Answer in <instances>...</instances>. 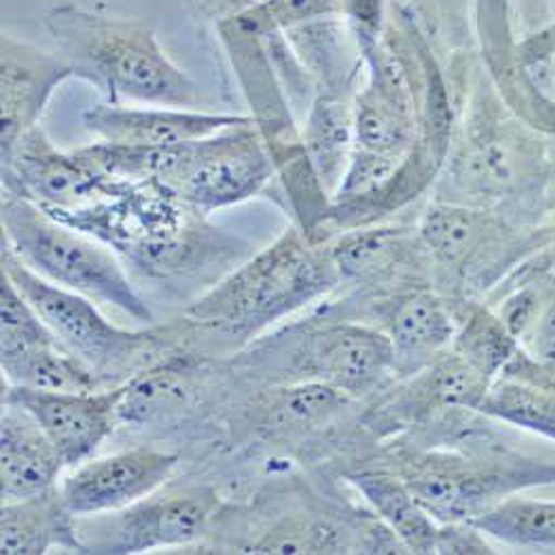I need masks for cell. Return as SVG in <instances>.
Wrapping results in <instances>:
<instances>
[{"mask_svg": "<svg viewBox=\"0 0 555 555\" xmlns=\"http://www.w3.org/2000/svg\"><path fill=\"white\" fill-rule=\"evenodd\" d=\"M455 311V336L451 351L465 360L474 372L493 383L504 366L522 349L508 332L500 313L485 300H451Z\"/></svg>", "mask_w": 555, "mask_h": 555, "instance_id": "cell-26", "label": "cell"}, {"mask_svg": "<svg viewBox=\"0 0 555 555\" xmlns=\"http://www.w3.org/2000/svg\"><path fill=\"white\" fill-rule=\"evenodd\" d=\"M249 120L251 116L114 103H101L82 112V127L91 141L120 147H169Z\"/></svg>", "mask_w": 555, "mask_h": 555, "instance_id": "cell-18", "label": "cell"}, {"mask_svg": "<svg viewBox=\"0 0 555 555\" xmlns=\"http://www.w3.org/2000/svg\"><path fill=\"white\" fill-rule=\"evenodd\" d=\"M455 120L449 156L440 171L438 201L489 207L522 224L540 227L538 203L551 180V160L498 99L487 80H476Z\"/></svg>", "mask_w": 555, "mask_h": 555, "instance_id": "cell-3", "label": "cell"}, {"mask_svg": "<svg viewBox=\"0 0 555 555\" xmlns=\"http://www.w3.org/2000/svg\"><path fill=\"white\" fill-rule=\"evenodd\" d=\"M436 553L451 555H474V553H495L487 542V535L474 522H440Z\"/></svg>", "mask_w": 555, "mask_h": 555, "instance_id": "cell-30", "label": "cell"}, {"mask_svg": "<svg viewBox=\"0 0 555 555\" xmlns=\"http://www.w3.org/2000/svg\"><path fill=\"white\" fill-rule=\"evenodd\" d=\"M0 260H3V273H8L23 298L44 320V325L94 369L107 387L122 385L145 366L182 349L176 340L182 336L178 325L141 332L116 327L99 311L94 300L44 281L10 247L3 245Z\"/></svg>", "mask_w": 555, "mask_h": 555, "instance_id": "cell-10", "label": "cell"}, {"mask_svg": "<svg viewBox=\"0 0 555 555\" xmlns=\"http://www.w3.org/2000/svg\"><path fill=\"white\" fill-rule=\"evenodd\" d=\"M498 425L476 409H442L360 462L396 472L438 522H474L506 498L555 485V457L527 453Z\"/></svg>", "mask_w": 555, "mask_h": 555, "instance_id": "cell-1", "label": "cell"}, {"mask_svg": "<svg viewBox=\"0 0 555 555\" xmlns=\"http://www.w3.org/2000/svg\"><path fill=\"white\" fill-rule=\"evenodd\" d=\"M340 287V271L330 243L287 227L273 245L227 273L222 281L184 307L180 327L247 345L278 320L313 305Z\"/></svg>", "mask_w": 555, "mask_h": 555, "instance_id": "cell-4", "label": "cell"}, {"mask_svg": "<svg viewBox=\"0 0 555 555\" xmlns=\"http://www.w3.org/2000/svg\"><path fill=\"white\" fill-rule=\"evenodd\" d=\"M211 485H165L112 514L78 518L85 553H145L201 544L224 512Z\"/></svg>", "mask_w": 555, "mask_h": 555, "instance_id": "cell-12", "label": "cell"}, {"mask_svg": "<svg viewBox=\"0 0 555 555\" xmlns=\"http://www.w3.org/2000/svg\"><path fill=\"white\" fill-rule=\"evenodd\" d=\"M0 227L3 245L44 281L133 320L152 322L154 313L135 292L125 262L99 238L10 192H3L0 201Z\"/></svg>", "mask_w": 555, "mask_h": 555, "instance_id": "cell-8", "label": "cell"}, {"mask_svg": "<svg viewBox=\"0 0 555 555\" xmlns=\"http://www.w3.org/2000/svg\"><path fill=\"white\" fill-rule=\"evenodd\" d=\"M3 192L25 198L48 211H72L107 198L120 178H112L91 163L82 147L61 152L42 127H34L0 152Z\"/></svg>", "mask_w": 555, "mask_h": 555, "instance_id": "cell-14", "label": "cell"}, {"mask_svg": "<svg viewBox=\"0 0 555 555\" xmlns=\"http://www.w3.org/2000/svg\"><path fill=\"white\" fill-rule=\"evenodd\" d=\"M436 289L449 300H487L504 278L540 251L553 227H529L489 207L434 198L415 222Z\"/></svg>", "mask_w": 555, "mask_h": 555, "instance_id": "cell-7", "label": "cell"}, {"mask_svg": "<svg viewBox=\"0 0 555 555\" xmlns=\"http://www.w3.org/2000/svg\"><path fill=\"white\" fill-rule=\"evenodd\" d=\"M340 271V285L351 298H383L411 289L434 287V262L423 247L415 224H369L327 241Z\"/></svg>", "mask_w": 555, "mask_h": 555, "instance_id": "cell-13", "label": "cell"}, {"mask_svg": "<svg viewBox=\"0 0 555 555\" xmlns=\"http://www.w3.org/2000/svg\"><path fill=\"white\" fill-rule=\"evenodd\" d=\"M389 14L418 34L449 69L469 48V0H389Z\"/></svg>", "mask_w": 555, "mask_h": 555, "instance_id": "cell-27", "label": "cell"}, {"mask_svg": "<svg viewBox=\"0 0 555 555\" xmlns=\"http://www.w3.org/2000/svg\"><path fill=\"white\" fill-rule=\"evenodd\" d=\"M85 156L120 180H158L205 214L241 205L278 180L275 165L254 118L196 141L169 147H120L91 143Z\"/></svg>", "mask_w": 555, "mask_h": 555, "instance_id": "cell-6", "label": "cell"}, {"mask_svg": "<svg viewBox=\"0 0 555 555\" xmlns=\"http://www.w3.org/2000/svg\"><path fill=\"white\" fill-rule=\"evenodd\" d=\"M520 345L555 376V287Z\"/></svg>", "mask_w": 555, "mask_h": 555, "instance_id": "cell-29", "label": "cell"}, {"mask_svg": "<svg viewBox=\"0 0 555 555\" xmlns=\"http://www.w3.org/2000/svg\"><path fill=\"white\" fill-rule=\"evenodd\" d=\"M52 548L85 553L78 518L59 487L38 495L3 502L0 508V553L42 555Z\"/></svg>", "mask_w": 555, "mask_h": 555, "instance_id": "cell-22", "label": "cell"}, {"mask_svg": "<svg viewBox=\"0 0 555 555\" xmlns=\"http://www.w3.org/2000/svg\"><path fill=\"white\" fill-rule=\"evenodd\" d=\"M65 462L34 415L3 400L0 418V493L3 502L25 500L56 487Z\"/></svg>", "mask_w": 555, "mask_h": 555, "instance_id": "cell-19", "label": "cell"}, {"mask_svg": "<svg viewBox=\"0 0 555 555\" xmlns=\"http://www.w3.org/2000/svg\"><path fill=\"white\" fill-rule=\"evenodd\" d=\"M50 214L112 247L125 267L154 285L209 289L256 254L251 241L214 224L209 214L152 178L120 180L99 203Z\"/></svg>", "mask_w": 555, "mask_h": 555, "instance_id": "cell-2", "label": "cell"}, {"mask_svg": "<svg viewBox=\"0 0 555 555\" xmlns=\"http://www.w3.org/2000/svg\"><path fill=\"white\" fill-rule=\"evenodd\" d=\"M178 460V453L154 447L89 457L72 467L59 489L76 518L112 514L165 487Z\"/></svg>", "mask_w": 555, "mask_h": 555, "instance_id": "cell-15", "label": "cell"}, {"mask_svg": "<svg viewBox=\"0 0 555 555\" xmlns=\"http://www.w3.org/2000/svg\"><path fill=\"white\" fill-rule=\"evenodd\" d=\"M203 360L188 351H176L133 374L122 383L118 400V425L143 429L165 421L190 404L198 389Z\"/></svg>", "mask_w": 555, "mask_h": 555, "instance_id": "cell-21", "label": "cell"}, {"mask_svg": "<svg viewBox=\"0 0 555 555\" xmlns=\"http://www.w3.org/2000/svg\"><path fill=\"white\" fill-rule=\"evenodd\" d=\"M343 478L400 538L409 553H436L440 522L425 512L396 472L378 462H360L343 472Z\"/></svg>", "mask_w": 555, "mask_h": 555, "instance_id": "cell-23", "label": "cell"}, {"mask_svg": "<svg viewBox=\"0 0 555 555\" xmlns=\"http://www.w3.org/2000/svg\"><path fill=\"white\" fill-rule=\"evenodd\" d=\"M353 99L356 94H345V91H315L300 131L307 158L332 201L356 147Z\"/></svg>", "mask_w": 555, "mask_h": 555, "instance_id": "cell-24", "label": "cell"}, {"mask_svg": "<svg viewBox=\"0 0 555 555\" xmlns=\"http://www.w3.org/2000/svg\"><path fill=\"white\" fill-rule=\"evenodd\" d=\"M281 338L285 351L283 385L322 383L356 400L378 393L396 380L393 347L385 332L320 309Z\"/></svg>", "mask_w": 555, "mask_h": 555, "instance_id": "cell-11", "label": "cell"}, {"mask_svg": "<svg viewBox=\"0 0 555 555\" xmlns=\"http://www.w3.org/2000/svg\"><path fill=\"white\" fill-rule=\"evenodd\" d=\"M474 525L491 540L518 548L555 551V502L512 495Z\"/></svg>", "mask_w": 555, "mask_h": 555, "instance_id": "cell-28", "label": "cell"}, {"mask_svg": "<svg viewBox=\"0 0 555 555\" xmlns=\"http://www.w3.org/2000/svg\"><path fill=\"white\" fill-rule=\"evenodd\" d=\"M54 50L76 78L94 85L107 103L201 109V85L173 63L156 31L80 3H59L42 16Z\"/></svg>", "mask_w": 555, "mask_h": 555, "instance_id": "cell-5", "label": "cell"}, {"mask_svg": "<svg viewBox=\"0 0 555 555\" xmlns=\"http://www.w3.org/2000/svg\"><path fill=\"white\" fill-rule=\"evenodd\" d=\"M120 391L122 385L99 391H40L8 385L3 400L34 415L59 449L65 469H72L94 455L118 427Z\"/></svg>", "mask_w": 555, "mask_h": 555, "instance_id": "cell-16", "label": "cell"}, {"mask_svg": "<svg viewBox=\"0 0 555 555\" xmlns=\"http://www.w3.org/2000/svg\"><path fill=\"white\" fill-rule=\"evenodd\" d=\"M3 378L12 387L40 391H99L105 380L59 338L0 351Z\"/></svg>", "mask_w": 555, "mask_h": 555, "instance_id": "cell-25", "label": "cell"}, {"mask_svg": "<svg viewBox=\"0 0 555 555\" xmlns=\"http://www.w3.org/2000/svg\"><path fill=\"white\" fill-rule=\"evenodd\" d=\"M478 411L555 442V376L522 347L489 385Z\"/></svg>", "mask_w": 555, "mask_h": 555, "instance_id": "cell-20", "label": "cell"}, {"mask_svg": "<svg viewBox=\"0 0 555 555\" xmlns=\"http://www.w3.org/2000/svg\"><path fill=\"white\" fill-rule=\"evenodd\" d=\"M72 65L56 52L14 38H0V152L40 127L54 91L74 78Z\"/></svg>", "mask_w": 555, "mask_h": 555, "instance_id": "cell-17", "label": "cell"}, {"mask_svg": "<svg viewBox=\"0 0 555 555\" xmlns=\"http://www.w3.org/2000/svg\"><path fill=\"white\" fill-rule=\"evenodd\" d=\"M243 535L214 553H409L372 506L296 485L258 516H241Z\"/></svg>", "mask_w": 555, "mask_h": 555, "instance_id": "cell-9", "label": "cell"}]
</instances>
